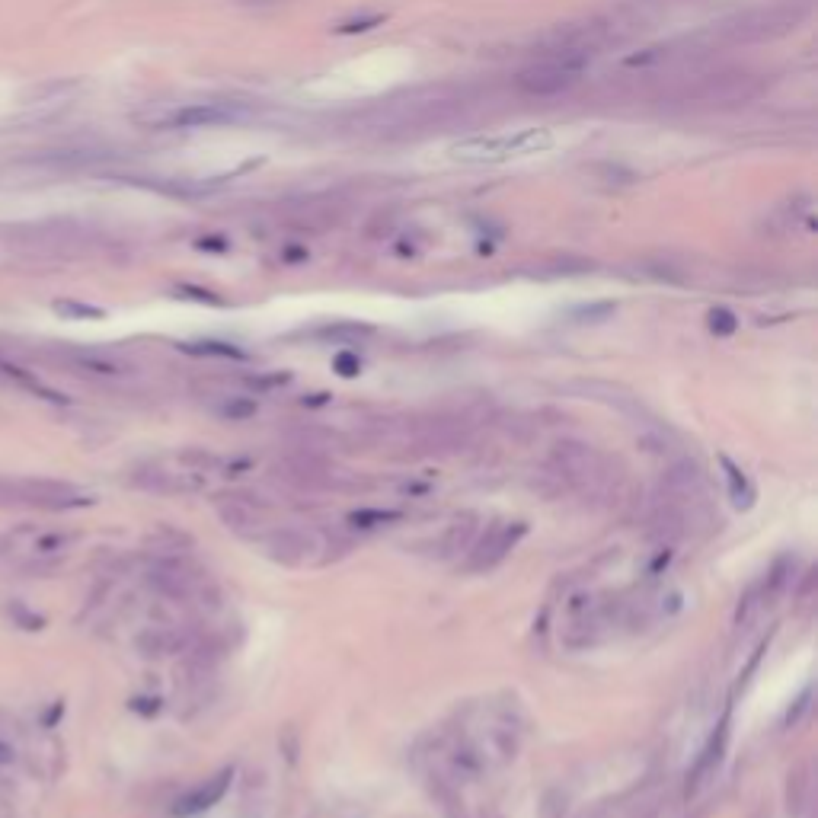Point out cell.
Here are the masks:
<instances>
[{"mask_svg":"<svg viewBox=\"0 0 818 818\" xmlns=\"http://www.w3.org/2000/svg\"><path fill=\"white\" fill-rule=\"evenodd\" d=\"M550 128H518V132H499V135H473L464 141H454L448 147V157L454 163L467 167H483V163H509L518 157L544 154L553 147Z\"/></svg>","mask_w":818,"mask_h":818,"instance_id":"cell-1","label":"cell"},{"mask_svg":"<svg viewBox=\"0 0 818 818\" xmlns=\"http://www.w3.org/2000/svg\"><path fill=\"white\" fill-rule=\"evenodd\" d=\"M550 464L560 473V480L569 483L572 489H579L585 496H611L614 483L620 480V473H611V461L604 457L595 445H585L576 438L556 441L550 451Z\"/></svg>","mask_w":818,"mask_h":818,"instance_id":"cell-2","label":"cell"},{"mask_svg":"<svg viewBox=\"0 0 818 818\" xmlns=\"http://www.w3.org/2000/svg\"><path fill=\"white\" fill-rule=\"evenodd\" d=\"M151 582L160 588L163 595H173V598H186L192 592V576H189V569H183L179 563H160L154 569V576Z\"/></svg>","mask_w":818,"mask_h":818,"instance_id":"cell-11","label":"cell"},{"mask_svg":"<svg viewBox=\"0 0 818 818\" xmlns=\"http://www.w3.org/2000/svg\"><path fill=\"white\" fill-rule=\"evenodd\" d=\"M231 777H234V771H221V774H215L211 780L199 783V787H195L192 793H186L176 803V815H195V812H202V809H211L227 793V787H231Z\"/></svg>","mask_w":818,"mask_h":818,"instance_id":"cell-9","label":"cell"},{"mask_svg":"<svg viewBox=\"0 0 818 818\" xmlns=\"http://www.w3.org/2000/svg\"><path fill=\"white\" fill-rule=\"evenodd\" d=\"M80 362H84L90 371H96V374H119L122 368L116 365V362H106V358H80Z\"/></svg>","mask_w":818,"mask_h":818,"instance_id":"cell-17","label":"cell"},{"mask_svg":"<svg viewBox=\"0 0 818 818\" xmlns=\"http://www.w3.org/2000/svg\"><path fill=\"white\" fill-rule=\"evenodd\" d=\"M400 515L397 512H355L349 521L355 528H374V525H384V521H397Z\"/></svg>","mask_w":818,"mask_h":818,"instance_id":"cell-16","label":"cell"},{"mask_svg":"<svg viewBox=\"0 0 818 818\" xmlns=\"http://www.w3.org/2000/svg\"><path fill=\"white\" fill-rule=\"evenodd\" d=\"M221 416L224 419H250L256 416V400H247V397H234L221 406Z\"/></svg>","mask_w":818,"mask_h":818,"instance_id":"cell-15","label":"cell"},{"mask_svg":"<svg viewBox=\"0 0 818 818\" xmlns=\"http://www.w3.org/2000/svg\"><path fill=\"white\" fill-rule=\"evenodd\" d=\"M470 537H473V525H470V521H454V525H448L432 541V553L441 556V560H448V556H454L457 550H467Z\"/></svg>","mask_w":818,"mask_h":818,"instance_id":"cell-12","label":"cell"},{"mask_svg":"<svg viewBox=\"0 0 818 818\" xmlns=\"http://www.w3.org/2000/svg\"><path fill=\"white\" fill-rule=\"evenodd\" d=\"M10 761H13V751L4 742H0V764H10Z\"/></svg>","mask_w":818,"mask_h":818,"instance_id":"cell-23","label":"cell"},{"mask_svg":"<svg viewBox=\"0 0 818 818\" xmlns=\"http://www.w3.org/2000/svg\"><path fill=\"white\" fill-rule=\"evenodd\" d=\"M525 531L528 528L521 525V521H512V525H493L486 531L483 541L470 550L464 569L467 572H486V569L499 566L505 556H509V550L521 541V537H525Z\"/></svg>","mask_w":818,"mask_h":818,"instance_id":"cell-5","label":"cell"},{"mask_svg":"<svg viewBox=\"0 0 818 818\" xmlns=\"http://www.w3.org/2000/svg\"><path fill=\"white\" fill-rule=\"evenodd\" d=\"M189 349V346H186ZM189 352H215V355H240L231 346H221V342H202V349H189Z\"/></svg>","mask_w":818,"mask_h":818,"instance_id":"cell-21","label":"cell"},{"mask_svg":"<svg viewBox=\"0 0 818 818\" xmlns=\"http://www.w3.org/2000/svg\"><path fill=\"white\" fill-rule=\"evenodd\" d=\"M218 518L224 521L227 531H234L240 537H256V531H259V515L253 505L243 499H221Z\"/></svg>","mask_w":818,"mask_h":818,"instance_id":"cell-10","label":"cell"},{"mask_svg":"<svg viewBox=\"0 0 818 818\" xmlns=\"http://www.w3.org/2000/svg\"><path fill=\"white\" fill-rule=\"evenodd\" d=\"M263 547L269 550L272 560L285 566H301L314 560V553L323 550V541L317 531H301V528H278L263 537Z\"/></svg>","mask_w":818,"mask_h":818,"instance_id":"cell-6","label":"cell"},{"mask_svg":"<svg viewBox=\"0 0 818 818\" xmlns=\"http://www.w3.org/2000/svg\"><path fill=\"white\" fill-rule=\"evenodd\" d=\"M378 23H384V16H368V20H352V23H342L339 26V32H365V29H371V26H378Z\"/></svg>","mask_w":818,"mask_h":818,"instance_id":"cell-18","label":"cell"},{"mask_svg":"<svg viewBox=\"0 0 818 818\" xmlns=\"http://www.w3.org/2000/svg\"><path fill=\"white\" fill-rule=\"evenodd\" d=\"M585 64H588V55L582 48H560V55H550L521 71L515 77V84L528 96H560L579 84Z\"/></svg>","mask_w":818,"mask_h":818,"instance_id":"cell-3","label":"cell"},{"mask_svg":"<svg viewBox=\"0 0 818 818\" xmlns=\"http://www.w3.org/2000/svg\"><path fill=\"white\" fill-rule=\"evenodd\" d=\"M707 323H710V330L716 336H732L735 330H739V320H735V314H732V310H726V307H713Z\"/></svg>","mask_w":818,"mask_h":818,"instance_id":"cell-14","label":"cell"},{"mask_svg":"<svg viewBox=\"0 0 818 818\" xmlns=\"http://www.w3.org/2000/svg\"><path fill=\"white\" fill-rule=\"evenodd\" d=\"M790 790H796V796H790V809L799 812V809H803V803H806V799H803V793H806V780L796 774V777L790 780Z\"/></svg>","mask_w":818,"mask_h":818,"instance_id":"cell-19","label":"cell"},{"mask_svg":"<svg viewBox=\"0 0 818 818\" xmlns=\"http://www.w3.org/2000/svg\"><path fill=\"white\" fill-rule=\"evenodd\" d=\"M234 119H240V112L224 106V103H189V106H179L167 119V125L170 128H211V125H224Z\"/></svg>","mask_w":818,"mask_h":818,"instance_id":"cell-7","label":"cell"},{"mask_svg":"<svg viewBox=\"0 0 818 818\" xmlns=\"http://www.w3.org/2000/svg\"><path fill=\"white\" fill-rule=\"evenodd\" d=\"M138 646L147 652V656H163V652H170V649H176V646H183V640H179V636H176L173 630H151Z\"/></svg>","mask_w":818,"mask_h":818,"instance_id":"cell-13","label":"cell"},{"mask_svg":"<svg viewBox=\"0 0 818 818\" xmlns=\"http://www.w3.org/2000/svg\"><path fill=\"white\" fill-rule=\"evenodd\" d=\"M809 13H812V0H774L771 7L755 10V13H748L745 20H739V26L732 29V36L742 42L777 39V36H787L790 29H796Z\"/></svg>","mask_w":818,"mask_h":818,"instance_id":"cell-4","label":"cell"},{"mask_svg":"<svg viewBox=\"0 0 818 818\" xmlns=\"http://www.w3.org/2000/svg\"><path fill=\"white\" fill-rule=\"evenodd\" d=\"M135 483L147 493H192V489H202L205 486V477L202 473H170V470H144L135 477Z\"/></svg>","mask_w":818,"mask_h":818,"instance_id":"cell-8","label":"cell"},{"mask_svg":"<svg viewBox=\"0 0 818 818\" xmlns=\"http://www.w3.org/2000/svg\"><path fill=\"white\" fill-rule=\"evenodd\" d=\"M336 368H339V374H346V378H352V374L358 371V355L342 352V355L336 358Z\"/></svg>","mask_w":818,"mask_h":818,"instance_id":"cell-20","label":"cell"},{"mask_svg":"<svg viewBox=\"0 0 818 818\" xmlns=\"http://www.w3.org/2000/svg\"><path fill=\"white\" fill-rule=\"evenodd\" d=\"M61 314H80V317H100V310H87V307H74V304H58Z\"/></svg>","mask_w":818,"mask_h":818,"instance_id":"cell-22","label":"cell"}]
</instances>
